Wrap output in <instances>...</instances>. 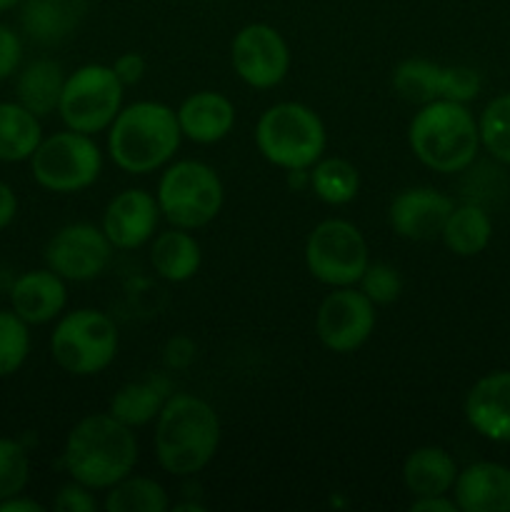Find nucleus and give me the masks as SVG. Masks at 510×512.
Masks as SVG:
<instances>
[{
  "label": "nucleus",
  "mask_w": 510,
  "mask_h": 512,
  "mask_svg": "<svg viewBox=\"0 0 510 512\" xmlns=\"http://www.w3.org/2000/svg\"><path fill=\"white\" fill-rule=\"evenodd\" d=\"M18 215V195L5 180H0V230L8 228Z\"/></svg>",
  "instance_id": "39"
},
{
  "label": "nucleus",
  "mask_w": 510,
  "mask_h": 512,
  "mask_svg": "<svg viewBox=\"0 0 510 512\" xmlns=\"http://www.w3.org/2000/svg\"><path fill=\"white\" fill-rule=\"evenodd\" d=\"M408 145L415 158L435 173H463L480 150V128L465 103L433 100L420 105L408 125Z\"/></svg>",
  "instance_id": "4"
},
{
  "label": "nucleus",
  "mask_w": 510,
  "mask_h": 512,
  "mask_svg": "<svg viewBox=\"0 0 510 512\" xmlns=\"http://www.w3.org/2000/svg\"><path fill=\"white\" fill-rule=\"evenodd\" d=\"M328 133L313 108L283 100L265 110L255 125V148L270 165L283 170H308L323 158Z\"/></svg>",
  "instance_id": "5"
},
{
  "label": "nucleus",
  "mask_w": 510,
  "mask_h": 512,
  "mask_svg": "<svg viewBox=\"0 0 510 512\" xmlns=\"http://www.w3.org/2000/svg\"><path fill=\"white\" fill-rule=\"evenodd\" d=\"M155 458L168 475L190 478L210 465L220 445V418L208 400L173 393L155 418Z\"/></svg>",
  "instance_id": "2"
},
{
  "label": "nucleus",
  "mask_w": 510,
  "mask_h": 512,
  "mask_svg": "<svg viewBox=\"0 0 510 512\" xmlns=\"http://www.w3.org/2000/svg\"><path fill=\"white\" fill-rule=\"evenodd\" d=\"M123 95L125 85L115 75L113 65H80L78 70L65 75L58 103L60 120L75 133H103L123 108Z\"/></svg>",
  "instance_id": "8"
},
{
  "label": "nucleus",
  "mask_w": 510,
  "mask_h": 512,
  "mask_svg": "<svg viewBox=\"0 0 510 512\" xmlns=\"http://www.w3.org/2000/svg\"><path fill=\"white\" fill-rule=\"evenodd\" d=\"M65 73L63 65L53 58H38L25 65L15 80V95L18 103L25 105L38 118L55 113L63 93Z\"/></svg>",
  "instance_id": "24"
},
{
  "label": "nucleus",
  "mask_w": 510,
  "mask_h": 512,
  "mask_svg": "<svg viewBox=\"0 0 510 512\" xmlns=\"http://www.w3.org/2000/svg\"><path fill=\"white\" fill-rule=\"evenodd\" d=\"M230 63L245 85L270 90L288 75L290 48L278 28L268 23H250L235 33L230 43Z\"/></svg>",
  "instance_id": "13"
},
{
  "label": "nucleus",
  "mask_w": 510,
  "mask_h": 512,
  "mask_svg": "<svg viewBox=\"0 0 510 512\" xmlns=\"http://www.w3.org/2000/svg\"><path fill=\"white\" fill-rule=\"evenodd\" d=\"M358 285L373 300V305H390L403 293V278L388 263H370Z\"/></svg>",
  "instance_id": "33"
},
{
  "label": "nucleus",
  "mask_w": 510,
  "mask_h": 512,
  "mask_svg": "<svg viewBox=\"0 0 510 512\" xmlns=\"http://www.w3.org/2000/svg\"><path fill=\"white\" fill-rule=\"evenodd\" d=\"M30 480V458L23 443L0 438V503L23 493Z\"/></svg>",
  "instance_id": "32"
},
{
  "label": "nucleus",
  "mask_w": 510,
  "mask_h": 512,
  "mask_svg": "<svg viewBox=\"0 0 510 512\" xmlns=\"http://www.w3.org/2000/svg\"><path fill=\"white\" fill-rule=\"evenodd\" d=\"M65 303H68L65 280L50 268L28 270L15 278L10 288V310L28 325L53 323L63 315Z\"/></svg>",
  "instance_id": "17"
},
{
  "label": "nucleus",
  "mask_w": 510,
  "mask_h": 512,
  "mask_svg": "<svg viewBox=\"0 0 510 512\" xmlns=\"http://www.w3.org/2000/svg\"><path fill=\"white\" fill-rule=\"evenodd\" d=\"M480 145L498 163L510 165V93L498 95L485 105L478 118Z\"/></svg>",
  "instance_id": "30"
},
{
  "label": "nucleus",
  "mask_w": 510,
  "mask_h": 512,
  "mask_svg": "<svg viewBox=\"0 0 510 512\" xmlns=\"http://www.w3.org/2000/svg\"><path fill=\"white\" fill-rule=\"evenodd\" d=\"M490 238H493V220L485 213V208L475 203L455 205L440 233L445 248L458 258L480 255L490 245Z\"/></svg>",
  "instance_id": "26"
},
{
  "label": "nucleus",
  "mask_w": 510,
  "mask_h": 512,
  "mask_svg": "<svg viewBox=\"0 0 510 512\" xmlns=\"http://www.w3.org/2000/svg\"><path fill=\"white\" fill-rule=\"evenodd\" d=\"M113 70H115V75L120 78V83L128 88V85H135L143 80L145 58L140 53H133V50H130V53H123L118 60H115Z\"/></svg>",
  "instance_id": "37"
},
{
  "label": "nucleus",
  "mask_w": 510,
  "mask_h": 512,
  "mask_svg": "<svg viewBox=\"0 0 510 512\" xmlns=\"http://www.w3.org/2000/svg\"><path fill=\"white\" fill-rule=\"evenodd\" d=\"M178 115L158 100H138L115 115L108 128V155L123 173L148 175L160 170L178 153Z\"/></svg>",
  "instance_id": "3"
},
{
  "label": "nucleus",
  "mask_w": 510,
  "mask_h": 512,
  "mask_svg": "<svg viewBox=\"0 0 510 512\" xmlns=\"http://www.w3.org/2000/svg\"><path fill=\"white\" fill-rule=\"evenodd\" d=\"M158 223L160 208L155 195L143 188H128L110 200L100 228L115 250H135L155 238Z\"/></svg>",
  "instance_id": "15"
},
{
  "label": "nucleus",
  "mask_w": 510,
  "mask_h": 512,
  "mask_svg": "<svg viewBox=\"0 0 510 512\" xmlns=\"http://www.w3.org/2000/svg\"><path fill=\"white\" fill-rule=\"evenodd\" d=\"M200 263H203L200 243L190 235V230L170 228L153 238L150 265L168 283H185V280L195 278Z\"/></svg>",
  "instance_id": "23"
},
{
  "label": "nucleus",
  "mask_w": 510,
  "mask_h": 512,
  "mask_svg": "<svg viewBox=\"0 0 510 512\" xmlns=\"http://www.w3.org/2000/svg\"><path fill=\"white\" fill-rule=\"evenodd\" d=\"M23 63V40L10 25L0 23V83L15 75Z\"/></svg>",
  "instance_id": "36"
},
{
  "label": "nucleus",
  "mask_w": 510,
  "mask_h": 512,
  "mask_svg": "<svg viewBox=\"0 0 510 512\" xmlns=\"http://www.w3.org/2000/svg\"><path fill=\"white\" fill-rule=\"evenodd\" d=\"M375 330V305L360 288H333L315 313V333L330 353H355Z\"/></svg>",
  "instance_id": "12"
},
{
  "label": "nucleus",
  "mask_w": 510,
  "mask_h": 512,
  "mask_svg": "<svg viewBox=\"0 0 510 512\" xmlns=\"http://www.w3.org/2000/svg\"><path fill=\"white\" fill-rule=\"evenodd\" d=\"M480 73L468 65H443V78H440V100H455L465 103L478 98L480 93Z\"/></svg>",
  "instance_id": "34"
},
{
  "label": "nucleus",
  "mask_w": 510,
  "mask_h": 512,
  "mask_svg": "<svg viewBox=\"0 0 510 512\" xmlns=\"http://www.w3.org/2000/svg\"><path fill=\"white\" fill-rule=\"evenodd\" d=\"M465 420L493 443H510V370L483 375L465 395Z\"/></svg>",
  "instance_id": "16"
},
{
  "label": "nucleus",
  "mask_w": 510,
  "mask_h": 512,
  "mask_svg": "<svg viewBox=\"0 0 510 512\" xmlns=\"http://www.w3.org/2000/svg\"><path fill=\"white\" fill-rule=\"evenodd\" d=\"M413 512H458L453 498L448 495H423V498H413L410 503Z\"/></svg>",
  "instance_id": "38"
},
{
  "label": "nucleus",
  "mask_w": 510,
  "mask_h": 512,
  "mask_svg": "<svg viewBox=\"0 0 510 512\" xmlns=\"http://www.w3.org/2000/svg\"><path fill=\"white\" fill-rule=\"evenodd\" d=\"M138 463L133 428L110 413L85 415L70 428L63 445V468L70 480L95 490L113 488Z\"/></svg>",
  "instance_id": "1"
},
{
  "label": "nucleus",
  "mask_w": 510,
  "mask_h": 512,
  "mask_svg": "<svg viewBox=\"0 0 510 512\" xmlns=\"http://www.w3.org/2000/svg\"><path fill=\"white\" fill-rule=\"evenodd\" d=\"M30 353V325L13 310H0V378H10Z\"/></svg>",
  "instance_id": "31"
},
{
  "label": "nucleus",
  "mask_w": 510,
  "mask_h": 512,
  "mask_svg": "<svg viewBox=\"0 0 510 512\" xmlns=\"http://www.w3.org/2000/svg\"><path fill=\"white\" fill-rule=\"evenodd\" d=\"M113 250L103 228H95L93 223H70L48 240L43 258L45 268L58 273L65 283H88L105 273Z\"/></svg>",
  "instance_id": "11"
},
{
  "label": "nucleus",
  "mask_w": 510,
  "mask_h": 512,
  "mask_svg": "<svg viewBox=\"0 0 510 512\" xmlns=\"http://www.w3.org/2000/svg\"><path fill=\"white\" fill-rule=\"evenodd\" d=\"M183 138L198 145L220 143L235 128V105L228 95L215 90H198L188 95L175 110Z\"/></svg>",
  "instance_id": "19"
},
{
  "label": "nucleus",
  "mask_w": 510,
  "mask_h": 512,
  "mask_svg": "<svg viewBox=\"0 0 510 512\" xmlns=\"http://www.w3.org/2000/svg\"><path fill=\"white\" fill-rule=\"evenodd\" d=\"M103 508L108 512H165L170 500L158 480L130 473L105 490Z\"/></svg>",
  "instance_id": "28"
},
{
  "label": "nucleus",
  "mask_w": 510,
  "mask_h": 512,
  "mask_svg": "<svg viewBox=\"0 0 510 512\" xmlns=\"http://www.w3.org/2000/svg\"><path fill=\"white\" fill-rule=\"evenodd\" d=\"M28 163L35 183L60 195L90 188L103 173V153L93 135L75 130H63L40 140Z\"/></svg>",
  "instance_id": "9"
},
{
  "label": "nucleus",
  "mask_w": 510,
  "mask_h": 512,
  "mask_svg": "<svg viewBox=\"0 0 510 512\" xmlns=\"http://www.w3.org/2000/svg\"><path fill=\"white\" fill-rule=\"evenodd\" d=\"M85 0H23L20 25L33 43L55 45L80 23Z\"/></svg>",
  "instance_id": "20"
},
{
  "label": "nucleus",
  "mask_w": 510,
  "mask_h": 512,
  "mask_svg": "<svg viewBox=\"0 0 510 512\" xmlns=\"http://www.w3.org/2000/svg\"><path fill=\"white\" fill-rule=\"evenodd\" d=\"M170 395L173 393H170L168 378H163V375H148V378L123 385L110 398L108 413L113 418H118L120 423L128 425V428H143V425L153 423L158 418Z\"/></svg>",
  "instance_id": "22"
},
{
  "label": "nucleus",
  "mask_w": 510,
  "mask_h": 512,
  "mask_svg": "<svg viewBox=\"0 0 510 512\" xmlns=\"http://www.w3.org/2000/svg\"><path fill=\"white\" fill-rule=\"evenodd\" d=\"M95 508H98V500H95L93 490L75 480L63 485L53 498V510L58 512H95Z\"/></svg>",
  "instance_id": "35"
},
{
  "label": "nucleus",
  "mask_w": 510,
  "mask_h": 512,
  "mask_svg": "<svg viewBox=\"0 0 510 512\" xmlns=\"http://www.w3.org/2000/svg\"><path fill=\"white\" fill-rule=\"evenodd\" d=\"M455 203L440 190L428 185L405 188L390 200L388 223L398 238L425 243V240L440 238L445 220L453 213Z\"/></svg>",
  "instance_id": "14"
},
{
  "label": "nucleus",
  "mask_w": 510,
  "mask_h": 512,
  "mask_svg": "<svg viewBox=\"0 0 510 512\" xmlns=\"http://www.w3.org/2000/svg\"><path fill=\"white\" fill-rule=\"evenodd\" d=\"M458 463L448 450L438 445L415 448L403 463V483L413 498L423 495H448L458 478Z\"/></svg>",
  "instance_id": "21"
},
{
  "label": "nucleus",
  "mask_w": 510,
  "mask_h": 512,
  "mask_svg": "<svg viewBox=\"0 0 510 512\" xmlns=\"http://www.w3.org/2000/svg\"><path fill=\"white\" fill-rule=\"evenodd\" d=\"M440 78H443V65L425 58H408L395 68L393 88L405 103L425 105L440 100Z\"/></svg>",
  "instance_id": "29"
},
{
  "label": "nucleus",
  "mask_w": 510,
  "mask_h": 512,
  "mask_svg": "<svg viewBox=\"0 0 510 512\" xmlns=\"http://www.w3.org/2000/svg\"><path fill=\"white\" fill-rule=\"evenodd\" d=\"M453 500L463 512H510V468L503 463H480L460 470Z\"/></svg>",
  "instance_id": "18"
},
{
  "label": "nucleus",
  "mask_w": 510,
  "mask_h": 512,
  "mask_svg": "<svg viewBox=\"0 0 510 512\" xmlns=\"http://www.w3.org/2000/svg\"><path fill=\"white\" fill-rule=\"evenodd\" d=\"M20 3H23V0H0V13H3V10L15 8V5H20Z\"/></svg>",
  "instance_id": "41"
},
{
  "label": "nucleus",
  "mask_w": 510,
  "mask_h": 512,
  "mask_svg": "<svg viewBox=\"0 0 510 512\" xmlns=\"http://www.w3.org/2000/svg\"><path fill=\"white\" fill-rule=\"evenodd\" d=\"M43 140V125L18 100H0V163L30 160Z\"/></svg>",
  "instance_id": "25"
},
{
  "label": "nucleus",
  "mask_w": 510,
  "mask_h": 512,
  "mask_svg": "<svg viewBox=\"0 0 510 512\" xmlns=\"http://www.w3.org/2000/svg\"><path fill=\"white\" fill-rule=\"evenodd\" d=\"M0 512H45V505H40L38 500L33 498H25L23 493H18L0 503Z\"/></svg>",
  "instance_id": "40"
},
{
  "label": "nucleus",
  "mask_w": 510,
  "mask_h": 512,
  "mask_svg": "<svg viewBox=\"0 0 510 512\" xmlns=\"http://www.w3.org/2000/svg\"><path fill=\"white\" fill-rule=\"evenodd\" d=\"M368 265V243L350 220H323L305 240V268L328 288L358 285Z\"/></svg>",
  "instance_id": "10"
},
{
  "label": "nucleus",
  "mask_w": 510,
  "mask_h": 512,
  "mask_svg": "<svg viewBox=\"0 0 510 512\" xmlns=\"http://www.w3.org/2000/svg\"><path fill=\"white\" fill-rule=\"evenodd\" d=\"M308 178V188L325 205H348L358 198L360 173L350 160L320 158L313 168H308Z\"/></svg>",
  "instance_id": "27"
},
{
  "label": "nucleus",
  "mask_w": 510,
  "mask_h": 512,
  "mask_svg": "<svg viewBox=\"0 0 510 512\" xmlns=\"http://www.w3.org/2000/svg\"><path fill=\"white\" fill-rule=\"evenodd\" d=\"M155 200L173 228L200 230L218 218L225 188L215 168L203 160H175L160 175Z\"/></svg>",
  "instance_id": "6"
},
{
  "label": "nucleus",
  "mask_w": 510,
  "mask_h": 512,
  "mask_svg": "<svg viewBox=\"0 0 510 512\" xmlns=\"http://www.w3.org/2000/svg\"><path fill=\"white\" fill-rule=\"evenodd\" d=\"M118 328L113 318L95 308H78L60 315L50 333L55 365L75 378H90L108 368L118 355Z\"/></svg>",
  "instance_id": "7"
}]
</instances>
